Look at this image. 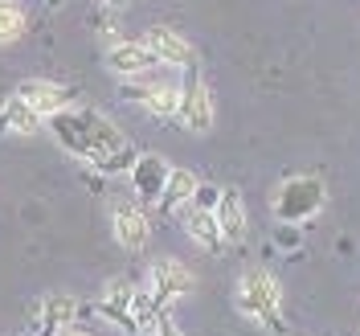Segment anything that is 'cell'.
Segmentation results:
<instances>
[{
    "label": "cell",
    "mask_w": 360,
    "mask_h": 336,
    "mask_svg": "<svg viewBox=\"0 0 360 336\" xmlns=\"http://www.w3.org/2000/svg\"><path fill=\"white\" fill-rule=\"evenodd\" d=\"M49 132L74 160H86L90 168H98L107 177L127 173L135 164V156H139L131 148V139L119 132L98 107H86V103H66L62 111H53L49 115Z\"/></svg>",
    "instance_id": "1"
},
{
    "label": "cell",
    "mask_w": 360,
    "mask_h": 336,
    "mask_svg": "<svg viewBox=\"0 0 360 336\" xmlns=\"http://www.w3.org/2000/svg\"><path fill=\"white\" fill-rule=\"evenodd\" d=\"M238 312L250 316L258 328H283V287L262 267H250L238 279Z\"/></svg>",
    "instance_id": "2"
},
{
    "label": "cell",
    "mask_w": 360,
    "mask_h": 336,
    "mask_svg": "<svg viewBox=\"0 0 360 336\" xmlns=\"http://www.w3.org/2000/svg\"><path fill=\"white\" fill-rule=\"evenodd\" d=\"M328 201V189L319 177H287L278 185V193L270 197V213L278 218L283 225H299L315 218Z\"/></svg>",
    "instance_id": "3"
},
{
    "label": "cell",
    "mask_w": 360,
    "mask_h": 336,
    "mask_svg": "<svg viewBox=\"0 0 360 336\" xmlns=\"http://www.w3.org/2000/svg\"><path fill=\"white\" fill-rule=\"evenodd\" d=\"M188 292H193V270L184 267V263H176V259H156L148 267V295L156 299L160 308L184 299Z\"/></svg>",
    "instance_id": "4"
},
{
    "label": "cell",
    "mask_w": 360,
    "mask_h": 336,
    "mask_svg": "<svg viewBox=\"0 0 360 336\" xmlns=\"http://www.w3.org/2000/svg\"><path fill=\"white\" fill-rule=\"evenodd\" d=\"M176 119L188 127L193 135H205L213 127V90L205 78H197L193 70H188V82L180 87V111Z\"/></svg>",
    "instance_id": "5"
},
{
    "label": "cell",
    "mask_w": 360,
    "mask_h": 336,
    "mask_svg": "<svg viewBox=\"0 0 360 336\" xmlns=\"http://www.w3.org/2000/svg\"><path fill=\"white\" fill-rule=\"evenodd\" d=\"M143 45L156 54L160 66L197 70V49H193V42H184L176 29H168V25H152V29H148V37H143Z\"/></svg>",
    "instance_id": "6"
},
{
    "label": "cell",
    "mask_w": 360,
    "mask_h": 336,
    "mask_svg": "<svg viewBox=\"0 0 360 336\" xmlns=\"http://www.w3.org/2000/svg\"><path fill=\"white\" fill-rule=\"evenodd\" d=\"M78 320V299L66 292H49L37 308V320H33V336H62L74 328Z\"/></svg>",
    "instance_id": "7"
},
{
    "label": "cell",
    "mask_w": 360,
    "mask_h": 336,
    "mask_svg": "<svg viewBox=\"0 0 360 336\" xmlns=\"http://www.w3.org/2000/svg\"><path fill=\"white\" fill-rule=\"evenodd\" d=\"M111 230H115V242L123 250H143L148 238H152V222L148 213L139 209L135 201H119L111 209Z\"/></svg>",
    "instance_id": "8"
},
{
    "label": "cell",
    "mask_w": 360,
    "mask_h": 336,
    "mask_svg": "<svg viewBox=\"0 0 360 336\" xmlns=\"http://www.w3.org/2000/svg\"><path fill=\"white\" fill-rule=\"evenodd\" d=\"M131 283L127 279H111L107 287H103V299H98V316L115 324L123 336H139L135 332V320H131Z\"/></svg>",
    "instance_id": "9"
},
{
    "label": "cell",
    "mask_w": 360,
    "mask_h": 336,
    "mask_svg": "<svg viewBox=\"0 0 360 336\" xmlns=\"http://www.w3.org/2000/svg\"><path fill=\"white\" fill-rule=\"evenodd\" d=\"M152 66H160V62L143 42H115L107 49V70L119 78H143Z\"/></svg>",
    "instance_id": "10"
},
{
    "label": "cell",
    "mask_w": 360,
    "mask_h": 336,
    "mask_svg": "<svg viewBox=\"0 0 360 336\" xmlns=\"http://www.w3.org/2000/svg\"><path fill=\"white\" fill-rule=\"evenodd\" d=\"M127 177H131V193L139 201H156L160 189H164V180H168V160L156 156V152L135 156V164L127 168Z\"/></svg>",
    "instance_id": "11"
},
{
    "label": "cell",
    "mask_w": 360,
    "mask_h": 336,
    "mask_svg": "<svg viewBox=\"0 0 360 336\" xmlns=\"http://www.w3.org/2000/svg\"><path fill=\"white\" fill-rule=\"evenodd\" d=\"M17 99H21L25 107H33V111L49 119L53 111H62L70 103V90L62 82H45V78H25L21 87H17Z\"/></svg>",
    "instance_id": "12"
},
{
    "label": "cell",
    "mask_w": 360,
    "mask_h": 336,
    "mask_svg": "<svg viewBox=\"0 0 360 336\" xmlns=\"http://www.w3.org/2000/svg\"><path fill=\"white\" fill-rule=\"evenodd\" d=\"M127 99L143 103V111L156 119H176L180 111V87L176 82H143V87H127Z\"/></svg>",
    "instance_id": "13"
},
{
    "label": "cell",
    "mask_w": 360,
    "mask_h": 336,
    "mask_svg": "<svg viewBox=\"0 0 360 336\" xmlns=\"http://www.w3.org/2000/svg\"><path fill=\"white\" fill-rule=\"evenodd\" d=\"M213 218H217V230H221L225 247H238L246 238V201H242L238 189H221V201L213 209Z\"/></svg>",
    "instance_id": "14"
},
{
    "label": "cell",
    "mask_w": 360,
    "mask_h": 336,
    "mask_svg": "<svg viewBox=\"0 0 360 336\" xmlns=\"http://www.w3.org/2000/svg\"><path fill=\"white\" fill-rule=\"evenodd\" d=\"M37 132H41V115L33 107H25L17 94L0 103V135H37Z\"/></svg>",
    "instance_id": "15"
},
{
    "label": "cell",
    "mask_w": 360,
    "mask_h": 336,
    "mask_svg": "<svg viewBox=\"0 0 360 336\" xmlns=\"http://www.w3.org/2000/svg\"><path fill=\"white\" fill-rule=\"evenodd\" d=\"M193 189H197V177L188 173V168H168V180H164V189H160V209L164 213H176L184 205L193 201Z\"/></svg>",
    "instance_id": "16"
},
{
    "label": "cell",
    "mask_w": 360,
    "mask_h": 336,
    "mask_svg": "<svg viewBox=\"0 0 360 336\" xmlns=\"http://www.w3.org/2000/svg\"><path fill=\"white\" fill-rule=\"evenodd\" d=\"M184 230H188V238L197 242L201 250H209V254H221L225 242H221V230H217V218L209 213V209H188V218H184Z\"/></svg>",
    "instance_id": "17"
},
{
    "label": "cell",
    "mask_w": 360,
    "mask_h": 336,
    "mask_svg": "<svg viewBox=\"0 0 360 336\" xmlns=\"http://www.w3.org/2000/svg\"><path fill=\"white\" fill-rule=\"evenodd\" d=\"M160 312H164V308H160L148 292H131V320H135V332L139 336H152Z\"/></svg>",
    "instance_id": "18"
},
{
    "label": "cell",
    "mask_w": 360,
    "mask_h": 336,
    "mask_svg": "<svg viewBox=\"0 0 360 336\" xmlns=\"http://www.w3.org/2000/svg\"><path fill=\"white\" fill-rule=\"evenodd\" d=\"M25 8L17 4V0H0V45H13V42H21V33H25Z\"/></svg>",
    "instance_id": "19"
},
{
    "label": "cell",
    "mask_w": 360,
    "mask_h": 336,
    "mask_svg": "<svg viewBox=\"0 0 360 336\" xmlns=\"http://www.w3.org/2000/svg\"><path fill=\"white\" fill-rule=\"evenodd\" d=\"M217 201H221V189H217V185H201V180H197L193 201H188V205H197V209H209V213H213V209H217Z\"/></svg>",
    "instance_id": "20"
},
{
    "label": "cell",
    "mask_w": 360,
    "mask_h": 336,
    "mask_svg": "<svg viewBox=\"0 0 360 336\" xmlns=\"http://www.w3.org/2000/svg\"><path fill=\"white\" fill-rule=\"evenodd\" d=\"M152 336H184V332H180L176 324H172V316L160 312V320H156V328H152Z\"/></svg>",
    "instance_id": "21"
},
{
    "label": "cell",
    "mask_w": 360,
    "mask_h": 336,
    "mask_svg": "<svg viewBox=\"0 0 360 336\" xmlns=\"http://www.w3.org/2000/svg\"><path fill=\"white\" fill-rule=\"evenodd\" d=\"M45 8H49V13H58V8H62V4H66V0H41Z\"/></svg>",
    "instance_id": "22"
},
{
    "label": "cell",
    "mask_w": 360,
    "mask_h": 336,
    "mask_svg": "<svg viewBox=\"0 0 360 336\" xmlns=\"http://www.w3.org/2000/svg\"><path fill=\"white\" fill-rule=\"evenodd\" d=\"M103 4H107V8H123V4H127V0H103Z\"/></svg>",
    "instance_id": "23"
},
{
    "label": "cell",
    "mask_w": 360,
    "mask_h": 336,
    "mask_svg": "<svg viewBox=\"0 0 360 336\" xmlns=\"http://www.w3.org/2000/svg\"><path fill=\"white\" fill-rule=\"evenodd\" d=\"M62 336H86V332H78V328H70V332H62Z\"/></svg>",
    "instance_id": "24"
}]
</instances>
